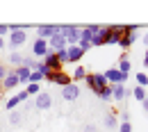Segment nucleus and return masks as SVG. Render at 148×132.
<instances>
[{
  "instance_id": "nucleus-1",
  "label": "nucleus",
  "mask_w": 148,
  "mask_h": 132,
  "mask_svg": "<svg viewBox=\"0 0 148 132\" xmlns=\"http://www.w3.org/2000/svg\"><path fill=\"white\" fill-rule=\"evenodd\" d=\"M25 41H27V27H23V25H9V46L18 48Z\"/></svg>"
},
{
  "instance_id": "nucleus-2",
  "label": "nucleus",
  "mask_w": 148,
  "mask_h": 132,
  "mask_svg": "<svg viewBox=\"0 0 148 132\" xmlns=\"http://www.w3.org/2000/svg\"><path fill=\"white\" fill-rule=\"evenodd\" d=\"M80 30H82V27H77V25H59V34L66 39V46H77Z\"/></svg>"
},
{
  "instance_id": "nucleus-3",
  "label": "nucleus",
  "mask_w": 148,
  "mask_h": 132,
  "mask_svg": "<svg viewBox=\"0 0 148 132\" xmlns=\"http://www.w3.org/2000/svg\"><path fill=\"white\" fill-rule=\"evenodd\" d=\"M84 80H87V87H89L96 96H98L103 89H105V87H107V80H105V75H103V73H87V77H84Z\"/></svg>"
},
{
  "instance_id": "nucleus-4",
  "label": "nucleus",
  "mask_w": 148,
  "mask_h": 132,
  "mask_svg": "<svg viewBox=\"0 0 148 132\" xmlns=\"http://www.w3.org/2000/svg\"><path fill=\"white\" fill-rule=\"evenodd\" d=\"M123 37V27L121 25H110V27H103V39H105V43H110V46H119V41Z\"/></svg>"
},
{
  "instance_id": "nucleus-5",
  "label": "nucleus",
  "mask_w": 148,
  "mask_h": 132,
  "mask_svg": "<svg viewBox=\"0 0 148 132\" xmlns=\"http://www.w3.org/2000/svg\"><path fill=\"white\" fill-rule=\"evenodd\" d=\"M46 55H48V41L34 39V41H32V57H34V59H43Z\"/></svg>"
},
{
  "instance_id": "nucleus-6",
  "label": "nucleus",
  "mask_w": 148,
  "mask_h": 132,
  "mask_svg": "<svg viewBox=\"0 0 148 132\" xmlns=\"http://www.w3.org/2000/svg\"><path fill=\"white\" fill-rule=\"evenodd\" d=\"M59 34V25H37V39L48 41L50 37Z\"/></svg>"
},
{
  "instance_id": "nucleus-7",
  "label": "nucleus",
  "mask_w": 148,
  "mask_h": 132,
  "mask_svg": "<svg viewBox=\"0 0 148 132\" xmlns=\"http://www.w3.org/2000/svg\"><path fill=\"white\" fill-rule=\"evenodd\" d=\"M103 75L107 80V84H125V80H128V75H123L119 68H110V71H105Z\"/></svg>"
},
{
  "instance_id": "nucleus-8",
  "label": "nucleus",
  "mask_w": 148,
  "mask_h": 132,
  "mask_svg": "<svg viewBox=\"0 0 148 132\" xmlns=\"http://www.w3.org/2000/svg\"><path fill=\"white\" fill-rule=\"evenodd\" d=\"M34 107H37V109H48V107H53V96L48 94V91H41L39 96H34Z\"/></svg>"
},
{
  "instance_id": "nucleus-9",
  "label": "nucleus",
  "mask_w": 148,
  "mask_h": 132,
  "mask_svg": "<svg viewBox=\"0 0 148 132\" xmlns=\"http://www.w3.org/2000/svg\"><path fill=\"white\" fill-rule=\"evenodd\" d=\"M48 82H53V84H59V87L64 89V87H69V84H71V75H69L66 71H57V73H53V75L48 77Z\"/></svg>"
},
{
  "instance_id": "nucleus-10",
  "label": "nucleus",
  "mask_w": 148,
  "mask_h": 132,
  "mask_svg": "<svg viewBox=\"0 0 148 132\" xmlns=\"http://www.w3.org/2000/svg\"><path fill=\"white\" fill-rule=\"evenodd\" d=\"M41 62H43V64H46V68H48V71H53V73H57V71H62V64H59V59H57V55H55V53H50V50H48V55L43 57Z\"/></svg>"
},
{
  "instance_id": "nucleus-11",
  "label": "nucleus",
  "mask_w": 148,
  "mask_h": 132,
  "mask_svg": "<svg viewBox=\"0 0 148 132\" xmlns=\"http://www.w3.org/2000/svg\"><path fill=\"white\" fill-rule=\"evenodd\" d=\"M77 96H80V87H77L75 82H71L69 87L62 89V98H64V100H75Z\"/></svg>"
},
{
  "instance_id": "nucleus-12",
  "label": "nucleus",
  "mask_w": 148,
  "mask_h": 132,
  "mask_svg": "<svg viewBox=\"0 0 148 132\" xmlns=\"http://www.w3.org/2000/svg\"><path fill=\"white\" fill-rule=\"evenodd\" d=\"M110 87H112V100H125L128 98L125 84H110Z\"/></svg>"
},
{
  "instance_id": "nucleus-13",
  "label": "nucleus",
  "mask_w": 148,
  "mask_h": 132,
  "mask_svg": "<svg viewBox=\"0 0 148 132\" xmlns=\"http://www.w3.org/2000/svg\"><path fill=\"white\" fill-rule=\"evenodd\" d=\"M21 82L18 77H16V73L14 71H7V75H5V80H2V89H16Z\"/></svg>"
},
{
  "instance_id": "nucleus-14",
  "label": "nucleus",
  "mask_w": 148,
  "mask_h": 132,
  "mask_svg": "<svg viewBox=\"0 0 148 132\" xmlns=\"http://www.w3.org/2000/svg\"><path fill=\"white\" fill-rule=\"evenodd\" d=\"M137 39H139V34H137V32H123V37H121V41H119V46H121L123 50H128V48L134 43V41H137Z\"/></svg>"
},
{
  "instance_id": "nucleus-15",
  "label": "nucleus",
  "mask_w": 148,
  "mask_h": 132,
  "mask_svg": "<svg viewBox=\"0 0 148 132\" xmlns=\"http://www.w3.org/2000/svg\"><path fill=\"white\" fill-rule=\"evenodd\" d=\"M66 53H69V62H80L82 55H84L77 46H66Z\"/></svg>"
},
{
  "instance_id": "nucleus-16",
  "label": "nucleus",
  "mask_w": 148,
  "mask_h": 132,
  "mask_svg": "<svg viewBox=\"0 0 148 132\" xmlns=\"http://www.w3.org/2000/svg\"><path fill=\"white\" fill-rule=\"evenodd\" d=\"M25 98H27V94H25V91H21L18 96H12V98H9V100H7V105H5V107H7V109H9V112H14V107H16V105H18L21 100H25Z\"/></svg>"
},
{
  "instance_id": "nucleus-17",
  "label": "nucleus",
  "mask_w": 148,
  "mask_h": 132,
  "mask_svg": "<svg viewBox=\"0 0 148 132\" xmlns=\"http://www.w3.org/2000/svg\"><path fill=\"white\" fill-rule=\"evenodd\" d=\"M14 73L18 77V82H30V68H25V66H18V68H14Z\"/></svg>"
},
{
  "instance_id": "nucleus-18",
  "label": "nucleus",
  "mask_w": 148,
  "mask_h": 132,
  "mask_svg": "<svg viewBox=\"0 0 148 132\" xmlns=\"http://www.w3.org/2000/svg\"><path fill=\"white\" fill-rule=\"evenodd\" d=\"M119 71H121L123 75H128V71H130V59H128V53H123V55H121V62H119Z\"/></svg>"
},
{
  "instance_id": "nucleus-19",
  "label": "nucleus",
  "mask_w": 148,
  "mask_h": 132,
  "mask_svg": "<svg viewBox=\"0 0 148 132\" xmlns=\"http://www.w3.org/2000/svg\"><path fill=\"white\" fill-rule=\"evenodd\" d=\"M105 128H119V118H116V114H107L105 116Z\"/></svg>"
},
{
  "instance_id": "nucleus-20",
  "label": "nucleus",
  "mask_w": 148,
  "mask_h": 132,
  "mask_svg": "<svg viewBox=\"0 0 148 132\" xmlns=\"http://www.w3.org/2000/svg\"><path fill=\"white\" fill-rule=\"evenodd\" d=\"M132 96L139 100V103H144L148 96H146V89H141V87H137V89H132Z\"/></svg>"
},
{
  "instance_id": "nucleus-21",
  "label": "nucleus",
  "mask_w": 148,
  "mask_h": 132,
  "mask_svg": "<svg viewBox=\"0 0 148 132\" xmlns=\"http://www.w3.org/2000/svg\"><path fill=\"white\" fill-rule=\"evenodd\" d=\"M93 46H105V39H103V27H100V32L98 34H93L91 37V48Z\"/></svg>"
},
{
  "instance_id": "nucleus-22",
  "label": "nucleus",
  "mask_w": 148,
  "mask_h": 132,
  "mask_svg": "<svg viewBox=\"0 0 148 132\" xmlns=\"http://www.w3.org/2000/svg\"><path fill=\"white\" fill-rule=\"evenodd\" d=\"M9 62L18 68V66H23V55H21V53H12V55H9Z\"/></svg>"
},
{
  "instance_id": "nucleus-23",
  "label": "nucleus",
  "mask_w": 148,
  "mask_h": 132,
  "mask_svg": "<svg viewBox=\"0 0 148 132\" xmlns=\"http://www.w3.org/2000/svg\"><path fill=\"white\" fill-rule=\"evenodd\" d=\"M84 77H87V68L84 66H77L73 71V80H84Z\"/></svg>"
},
{
  "instance_id": "nucleus-24",
  "label": "nucleus",
  "mask_w": 148,
  "mask_h": 132,
  "mask_svg": "<svg viewBox=\"0 0 148 132\" xmlns=\"http://www.w3.org/2000/svg\"><path fill=\"white\" fill-rule=\"evenodd\" d=\"M25 94H27V96H39V94H41V87L30 82V84H27V89H25Z\"/></svg>"
},
{
  "instance_id": "nucleus-25",
  "label": "nucleus",
  "mask_w": 148,
  "mask_h": 132,
  "mask_svg": "<svg viewBox=\"0 0 148 132\" xmlns=\"http://www.w3.org/2000/svg\"><path fill=\"white\" fill-rule=\"evenodd\" d=\"M134 77H137V87H141V89H144V87L148 84V75L144 73V71H141V73H137Z\"/></svg>"
},
{
  "instance_id": "nucleus-26",
  "label": "nucleus",
  "mask_w": 148,
  "mask_h": 132,
  "mask_svg": "<svg viewBox=\"0 0 148 132\" xmlns=\"http://www.w3.org/2000/svg\"><path fill=\"white\" fill-rule=\"evenodd\" d=\"M98 98H103L105 103H107V100H112V87H110V84H107V87H105V89L98 94Z\"/></svg>"
},
{
  "instance_id": "nucleus-27",
  "label": "nucleus",
  "mask_w": 148,
  "mask_h": 132,
  "mask_svg": "<svg viewBox=\"0 0 148 132\" xmlns=\"http://www.w3.org/2000/svg\"><path fill=\"white\" fill-rule=\"evenodd\" d=\"M41 80H43V75H41L39 71H32V73H30V82H32V84H39ZM30 82H27V84H30Z\"/></svg>"
},
{
  "instance_id": "nucleus-28",
  "label": "nucleus",
  "mask_w": 148,
  "mask_h": 132,
  "mask_svg": "<svg viewBox=\"0 0 148 132\" xmlns=\"http://www.w3.org/2000/svg\"><path fill=\"white\" fill-rule=\"evenodd\" d=\"M55 55H57V59H59V64H62V66L69 62V53H66V48H64V50H59V53H55Z\"/></svg>"
},
{
  "instance_id": "nucleus-29",
  "label": "nucleus",
  "mask_w": 148,
  "mask_h": 132,
  "mask_svg": "<svg viewBox=\"0 0 148 132\" xmlns=\"http://www.w3.org/2000/svg\"><path fill=\"white\" fill-rule=\"evenodd\" d=\"M9 123H12V125H18V123H21V114L16 112V109L9 112Z\"/></svg>"
},
{
  "instance_id": "nucleus-30",
  "label": "nucleus",
  "mask_w": 148,
  "mask_h": 132,
  "mask_svg": "<svg viewBox=\"0 0 148 132\" xmlns=\"http://www.w3.org/2000/svg\"><path fill=\"white\" fill-rule=\"evenodd\" d=\"M119 132H132V125L130 123H119Z\"/></svg>"
},
{
  "instance_id": "nucleus-31",
  "label": "nucleus",
  "mask_w": 148,
  "mask_h": 132,
  "mask_svg": "<svg viewBox=\"0 0 148 132\" xmlns=\"http://www.w3.org/2000/svg\"><path fill=\"white\" fill-rule=\"evenodd\" d=\"M7 32H9V25H0V37L7 34Z\"/></svg>"
},
{
  "instance_id": "nucleus-32",
  "label": "nucleus",
  "mask_w": 148,
  "mask_h": 132,
  "mask_svg": "<svg viewBox=\"0 0 148 132\" xmlns=\"http://www.w3.org/2000/svg\"><path fill=\"white\" fill-rule=\"evenodd\" d=\"M84 132H98V128L96 125H84Z\"/></svg>"
},
{
  "instance_id": "nucleus-33",
  "label": "nucleus",
  "mask_w": 148,
  "mask_h": 132,
  "mask_svg": "<svg viewBox=\"0 0 148 132\" xmlns=\"http://www.w3.org/2000/svg\"><path fill=\"white\" fill-rule=\"evenodd\" d=\"M5 75H7V68H5V66H0V82L5 80Z\"/></svg>"
},
{
  "instance_id": "nucleus-34",
  "label": "nucleus",
  "mask_w": 148,
  "mask_h": 132,
  "mask_svg": "<svg viewBox=\"0 0 148 132\" xmlns=\"http://www.w3.org/2000/svg\"><path fill=\"white\" fill-rule=\"evenodd\" d=\"M141 105H144V112L148 114V98H146V100H144V103H141Z\"/></svg>"
},
{
  "instance_id": "nucleus-35",
  "label": "nucleus",
  "mask_w": 148,
  "mask_h": 132,
  "mask_svg": "<svg viewBox=\"0 0 148 132\" xmlns=\"http://www.w3.org/2000/svg\"><path fill=\"white\" fill-rule=\"evenodd\" d=\"M2 48H5V39L0 37V50H2Z\"/></svg>"
},
{
  "instance_id": "nucleus-36",
  "label": "nucleus",
  "mask_w": 148,
  "mask_h": 132,
  "mask_svg": "<svg viewBox=\"0 0 148 132\" xmlns=\"http://www.w3.org/2000/svg\"><path fill=\"white\" fill-rule=\"evenodd\" d=\"M144 66H148V53H146V57H144Z\"/></svg>"
},
{
  "instance_id": "nucleus-37",
  "label": "nucleus",
  "mask_w": 148,
  "mask_h": 132,
  "mask_svg": "<svg viewBox=\"0 0 148 132\" xmlns=\"http://www.w3.org/2000/svg\"><path fill=\"white\" fill-rule=\"evenodd\" d=\"M144 43H146V46H148V32H146V34H144Z\"/></svg>"
}]
</instances>
